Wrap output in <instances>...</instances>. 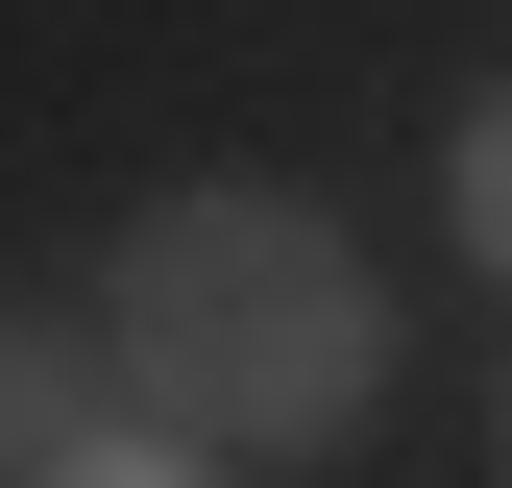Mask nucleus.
Returning <instances> with one entry per match:
<instances>
[{
	"mask_svg": "<svg viewBox=\"0 0 512 488\" xmlns=\"http://www.w3.org/2000/svg\"><path fill=\"white\" fill-rule=\"evenodd\" d=\"M98 342L147 366V415L196 464H317L366 391H391V293L366 244L293 196V171H196L98 244Z\"/></svg>",
	"mask_w": 512,
	"mask_h": 488,
	"instance_id": "f257e3e1",
	"label": "nucleus"
},
{
	"mask_svg": "<svg viewBox=\"0 0 512 488\" xmlns=\"http://www.w3.org/2000/svg\"><path fill=\"white\" fill-rule=\"evenodd\" d=\"M0 488H196V440L147 415V366L74 318H0Z\"/></svg>",
	"mask_w": 512,
	"mask_h": 488,
	"instance_id": "f03ea898",
	"label": "nucleus"
},
{
	"mask_svg": "<svg viewBox=\"0 0 512 488\" xmlns=\"http://www.w3.org/2000/svg\"><path fill=\"white\" fill-rule=\"evenodd\" d=\"M439 220H464L488 269H512V98H464V147H439Z\"/></svg>",
	"mask_w": 512,
	"mask_h": 488,
	"instance_id": "7ed1b4c3",
	"label": "nucleus"
}]
</instances>
